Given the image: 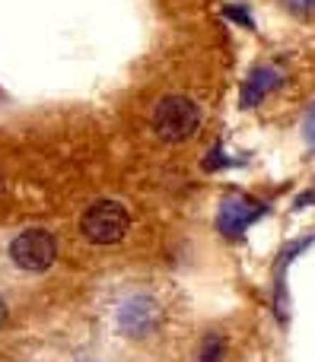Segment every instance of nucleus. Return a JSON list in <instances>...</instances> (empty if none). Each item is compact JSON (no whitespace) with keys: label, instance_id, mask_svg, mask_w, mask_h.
<instances>
[{"label":"nucleus","instance_id":"nucleus-6","mask_svg":"<svg viewBox=\"0 0 315 362\" xmlns=\"http://www.w3.org/2000/svg\"><path fill=\"white\" fill-rule=\"evenodd\" d=\"M280 86V70L277 67H255L252 74H248V80L242 83V108H255L258 102L268 99V93H274V89Z\"/></svg>","mask_w":315,"mask_h":362},{"label":"nucleus","instance_id":"nucleus-4","mask_svg":"<svg viewBox=\"0 0 315 362\" xmlns=\"http://www.w3.org/2000/svg\"><path fill=\"white\" fill-rule=\"evenodd\" d=\"M163 327V305L150 296H131L118 308V331L127 340H147Z\"/></svg>","mask_w":315,"mask_h":362},{"label":"nucleus","instance_id":"nucleus-8","mask_svg":"<svg viewBox=\"0 0 315 362\" xmlns=\"http://www.w3.org/2000/svg\"><path fill=\"white\" fill-rule=\"evenodd\" d=\"M280 4H284L293 16H303V19L315 16V0H280Z\"/></svg>","mask_w":315,"mask_h":362},{"label":"nucleus","instance_id":"nucleus-3","mask_svg":"<svg viewBox=\"0 0 315 362\" xmlns=\"http://www.w3.org/2000/svg\"><path fill=\"white\" fill-rule=\"evenodd\" d=\"M10 257L16 267L42 274L57 261V238L48 229H25L10 242Z\"/></svg>","mask_w":315,"mask_h":362},{"label":"nucleus","instance_id":"nucleus-1","mask_svg":"<svg viewBox=\"0 0 315 362\" xmlns=\"http://www.w3.org/2000/svg\"><path fill=\"white\" fill-rule=\"evenodd\" d=\"M201 127V108L188 95H163L153 108V134L163 144H185L191 140Z\"/></svg>","mask_w":315,"mask_h":362},{"label":"nucleus","instance_id":"nucleus-5","mask_svg":"<svg viewBox=\"0 0 315 362\" xmlns=\"http://www.w3.org/2000/svg\"><path fill=\"white\" fill-rule=\"evenodd\" d=\"M265 216V204L252 197H229L220 204L217 210V229L223 232L227 238H239L255 219Z\"/></svg>","mask_w":315,"mask_h":362},{"label":"nucleus","instance_id":"nucleus-12","mask_svg":"<svg viewBox=\"0 0 315 362\" xmlns=\"http://www.w3.org/2000/svg\"><path fill=\"white\" fill-rule=\"evenodd\" d=\"M6 194V185H4V175H0V197H4Z\"/></svg>","mask_w":315,"mask_h":362},{"label":"nucleus","instance_id":"nucleus-10","mask_svg":"<svg viewBox=\"0 0 315 362\" xmlns=\"http://www.w3.org/2000/svg\"><path fill=\"white\" fill-rule=\"evenodd\" d=\"M223 13H227V16L229 19H236V23H239V25H248V29H252V16H248V13L246 10H236V6H227V10H223Z\"/></svg>","mask_w":315,"mask_h":362},{"label":"nucleus","instance_id":"nucleus-9","mask_svg":"<svg viewBox=\"0 0 315 362\" xmlns=\"http://www.w3.org/2000/svg\"><path fill=\"white\" fill-rule=\"evenodd\" d=\"M303 137H306V144L315 150V105H312V112L306 115V124H303Z\"/></svg>","mask_w":315,"mask_h":362},{"label":"nucleus","instance_id":"nucleus-2","mask_svg":"<svg viewBox=\"0 0 315 362\" xmlns=\"http://www.w3.org/2000/svg\"><path fill=\"white\" fill-rule=\"evenodd\" d=\"M131 229V213L118 200H96L83 210L80 232L96 245H115Z\"/></svg>","mask_w":315,"mask_h":362},{"label":"nucleus","instance_id":"nucleus-11","mask_svg":"<svg viewBox=\"0 0 315 362\" xmlns=\"http://www.w3.org/2000/svg\"><path fill=\"white\" fill-rule=\"evenodd\" d=\"M4 325H6V302L0 299V327H4Z\"/></svg>","mask_w":315,"mask_h":362},{"label":"nucleus","instance_id":"nucleus-7","mask_svg":"<svg viewBox=\"0 0 315 362\" xmlns=\"http://www.w3.org/2000/svg\"><path fill=\"white\" fill-rule=\"evenodd\" d=\"M223 353H227V340H223L220 334H210V337H204L201 353H197V362H220Z\"/></svg>","mask_w":315,"mask_h":362}]
</instances>
